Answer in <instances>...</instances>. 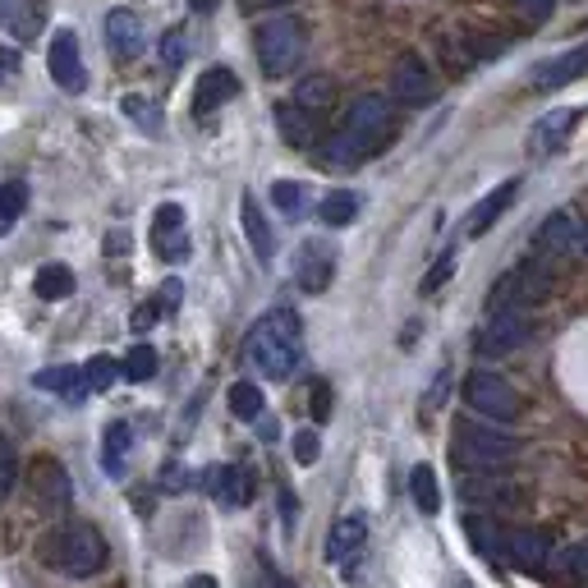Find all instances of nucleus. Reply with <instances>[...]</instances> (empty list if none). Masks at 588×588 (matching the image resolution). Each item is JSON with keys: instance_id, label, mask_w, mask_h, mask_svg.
<instances>
[{"instance_id": "obj_19", "label": "nucleus", "mask_w": 588, "mask_h": 588, "mask_svg": "<svg viewBox=\"0 0 588 588\" xmlns=\"http://www.w3.org/2000/svg\"><path fill=\"white\" fill-rule=\"evenodd\" d=\"M239 97V79H235V70H207L203 79H198V87H194V115H212V111H221L226 102H235Z\"/></svg>"}, {"instance_id": "obj_52", "label": "nucleus", "mask_w": 588, "mask_h": 588, "mask_svg": "<svg viewBox=\"0 0 588 588\" xmlns=\"http://www.w3.org/2000/svg\"><path fill=\"white\" fill-rule=\"evenodd\" d=\"M249 6H281V0H249Z\"/></svg>"}, {"instance_id": "obj_8", "label": "nucleus", "mask_w": 588, "mask_h": 588, "mask_svg": "<svg viewBox=\"0 0 588 588\" xmlns=\"http://www.w3.org/2000/svg\"><path fill=\"white\" fill-rule=\"evenodd\" d=\"M534 249L538 258H588V230L575 212H551L534 235Z\"/></svg>"}, {"instance_id": "obj_38", "label": "nucleus", "mask_w": 588, "mask_h": 588, "mask_svg": "<svg viewBox=\"0 0 588 588\" xmlns=\"http://www.w3.org/2000/svg\"><path fill=\"white\" fill-rule=\"evenodd\" d=\"M125 378L130 382H152V378H157V350H152V345H134L125 354Z\"/></svg>"}, {"instance_id": "obj_40", "label": "nucleus", "mask_w": 588, "mask_h": 588, "mask_svg": "<svg viewBox=\"0 0 588 588\" xmlns=\"http://www.w3.org/2000/svg\"><path fill=\"white\" fill-rule=\"evenodd\" d=\"M451 271H455V254H442L437 267H432V271L423 276V295H437V290L451 281Z\"/></svg>"}, {"instance_id": "obj_33", "label": "nucleus", "mask_w": 588, "mask_h": 588, "mask_svg": "<svg viewBox=\"0 0 588 588\" xmlns=\"http://www.w3.org/2000/svg\"><path fill=\"white\" fill-rule=\"evenodd\" d=\"M464 534H470V543H474L483 556H492V561H497L502 547H506L502 524H492V519H483V515H464Z\"/></svg>"}, {"instance_id": "obj_7", "label": "nucleus", "mask_w": 588, "mask_h": 588, "mask_svg": "<svg viewBox=\"0 0 588 588\" xmlns=\"http://www.w3.org/2000/svg\"><path fill=\"white\" fill-rule=\"evenodd\" d=\"M551 295V271H547V258L543 262H519L515 271H506L497 286H492L487 303H492V313L497 308H534Z\"/></svg>"}, {"instance_id": "obj_9", "label": "nucleus", "mask_w": 588, "mask_h": 588, "mask_svg": "<svg viewBox=\"0 0 588 588\" xmlns=\"http://www.w3.org/2000/svg\"><path fill=\"white\" fill-rule=\"evenodd\" d=\"M529 336H534L529 308H497V313L487 318V327L478 331V354H510Z\"/></svg>"}, {"instance_id": "obj_47", "label": "nucleus", "mask_w": 588, "mask_h": 588, "mask_svg": "<svg viewBox=\"0 0 588 588\" xmlns=\"http://www.w3.org/2000/svg\"><path fill=\"white\" fill-rule=\"evenodd\" d=\"M258 588H295V584H290V579H281L276 570H267V566H262V575H258Z\"/></svg>"}, {"instance_id": "obj_32", "label": "nucleus", "mask_w": 588, "mask_h": 588, "mask_svg": "<svg viewBox=\"0 0 588 588\" xmlns=\"http://www.w3.org/2000/svg\"><path fill=\"white\" fill-rule=\"evenodd\" d=\"M318 216H322V226H331V230L350 226L354 216H359V194H354V189H331V194L318 203Z\"/></svg>"}, {"instance_id": "obj_42", "label": "nucleus", "mask_w": 588, "mask_h": 588, "mask_svg": "<svg viewBox=\"0 0 588 588\" xmlns=\"http://www.w3.org/2000/svg\"><path fill=\"white\" fill-rule=\"evenodd\" d=\"M157 318H162V299H147V303H138V308H134L130 327L143 336V331H152V327H157Z\"/></svg>"}, {"instance_id": "obj_16", "label": "nucleus", "mask_w": 588, "mask_h": 588, "mask_svg": "<svg viewBox=\"0 0 588 588\" xmlns=\"http://www.w3.org/2000/svg\"><path fill=\"white\" fill-rule=\"evenodd\" d=\"M47 0H0V23L6 33L19 38V42H33L42 28H47Z\"/></svg>"}, {"instance_id": "obj_28", "label": "nucleus", "mask_w": 588, "mask_h": 588, "mask_svg": "<svg viewBox=\"0 0 588 588\" xmlns=\"http://www.w3.org/2000/svg\"><path fill=\"white\" fill-rule=\"evenodd\" d=\"M33 290H38V299H47V303L70 299V295H74V271H70L65 262H47V267H38V276H33Z\"/></svg>"}, {"instance_id": "obj_39", "label": "nucleus", "mask_w": 588, "mask_h": 588, "mask_svg": "<svg viewBox=\"0 0 588 588\" xmlns=\"http://www.w3.org/2000/svg\"><path fill=\"white\" fill-rule=\"evenodd\" d=\"M290 446H295V460H299V464H318V455H322V442H318L313 427H299Z\"/></svg>"}, {"instance_id": "obj_36", "label": "nucleus", "mask_w": 588, "mask_h": 588, "mask_svg": "<svg viewBox=\"0 0 588 588\" xmlns=\"http://www.w3.org/2000/svg\"><path fill=\"white\" fill-rule=\"evenodd\" d=\"M28 207V189L14 179V184H0V235H10L19 226V216Z\"/></svg>"}, {"instance_id": "obj_14", "label": "nucleus", "mask_w": 588, "mask_h": 588, "mask_svg": "<svg viewBox=\"0 0 588 588\" xmlns=\"http://www.w3.org/2000/svg\"><path fill=\"white\" fill-rule=\"evenodd\" d=\"M203 483H207V492H212V502L226 506V510L249 506V497H254V474L244 470V464H212Z\"/></svg>"}, {"instance_id": "obj_34", "label": "nucleus", "mask_w": 588, "mask_h": 588, "mask_svg": "<svg viewBox=\"0 0 588 588\" xmlns=\"http://www.w3.org/2000/svg\"><path fill=\"white\" fill-rule=\"evenodd\" d=\"M226 400H230V414L244 419V423H258L262 410H267V395L258 391V382H235Z\"/></svg>"}, {"instance_id": "obj_4", "label": "nucleus", "mask_w": 588, "mask_h": 588, "mask_svg": "<svg viewBox=\"0 0 588 588\" xmlns=\"http://www.w3.org/2000/svg\"><path fill=\"white\" fill-rule=\"evenodd\" d=\"M455 464L460 470H470V474H497L502 464H510L519 455V442L510 437V432L502 427H483V423H455Z\"/></svg>"}, {"instance_id": "obj_12", "label": "nucleus", "mask_w": 588, "mask_h": 588, "mask_svg": "<svg viewBox=\"0 0 588 588\" xmlns=\"http://www.w3.org/2000/svg\"><path fill=\"white\" fill-rule=\"evenodd\" d=\"M33 497H38V506H42L47 515H65V510H70L74 483H70V474H65V464L51 460V455H42V460L33 464Z\"/></svg>"}, {"instance_id": "obj_6", "label": "nucleus", "mask_w": 588, "mask_h": 588, "mask_svg": "<svg viewBox=\"0 0 588 588\" xmlns=\"http://www.w3.org/2000/svg\"><path fill=\"white\" fill-rule=\"evenodd\" d=\"M464 400H470V410L492 419V423H515L519 410H524V400L519 391L502 378V373H487V368H478V373L464 378Z\"/></svg>"}, {"instance_id": "obj_3", "label": "nucleus", "mask_w": 588, "mask_h": 588, "mask_svg": "<svg viewBox=\"0 0 588 588\" xmlns=\"http://www.w3.org/2000/svg\"><path fill=\"white\" fill-rule=\"evenodd\" d=\"M42 556H47V566L60 570V575H70V579H92V575H102L106 570V538L92 529V524L83 519H70V524H60V529L42 543Z\"/></svg>"}, {"instance_id": "obj_21", "label": "nucleus", "mask_w": 588, "mask_h": 588, "mask_svg": "<svg viewBox=\"0 0 588 588\" xmlns=\"http://www.w3.org/2000/svg\"><path fill=\"white\" fill-rule=\"evenodd\" d=\"M239 226H244V239H249V249L258 254V262H271V258H276V235H271V221H267V212L258 207L254 194L239 198Z\"/></svg>"}, {"instance_id": "obj_41", "label": "nucleus", "mask_w": 588, "mask_h": 588, "mask_svg": "<svg viewBox=\"0 0 588 588\" xmlns=\"http://www.w3.org/2000/svg\"><path fill=\"white\" fill-rule=\"evenodd\" d=\"M184 51H189V42H184V33L175 28V33L162 38V65H166V70H179V65H184Z\"/></svg>"}, {"instance_id": "obj_24", "label": "nucleus", "mask_w": 588, "mask_h": 588, "mask_svg": "<svg viewBox=\"0 0 588 588\" xmlns=\"http://www.w3.org/2000/svg\"><path fill=\"white\" fill-rule=\"evenodd\" d=\"M276 130H281L290 147H313L322 134V120L313 111H303L299 102H286V106H276Z\"/></svg>"}, {"instance_id": "obj_44", "label": "nucleus", "mask_w": 588, "mask_h": 588, "mask_svg": "<svg viewBox=\"0 0 588 588\" xmlns=\"http://www.w3.org/2000/svg\"><path fill=\"white\" fill-rule=\"evenodd\" d=\"M561 561H566V570L575 575V584H588V543H579V547H570V551L561 556Z\"/></svg>"}, {"instance_id": "obj_45", "label": "nucleus", "mask_w": 588, "mask_h": 588, "mask_svg": "<svg viewBox=\"0 0 588 588\" xmlns=\"http://www.w3.org/2000/svg\"><path fill=\"white\" fill-rule=\"evenodd\" d=\"M515 6L524 10V19H551L556 0H515Z\"/></svg>"}, {"instance_id": "obj_1", "label": "nucleus", "mask_w": 588, "mask_h": 588, "mask_svg": "<svg viewBox=\"0 0 588 588\" xmlns=\"http://www.w3.org/2000/svg\"><path fill=\"white\" fill-rule=\"evenodd\" d=\"M391 138H395L391 102L378 97V92H363V97H354V106L345 111V125L322 143V162L336 166V171L363 166V162H373Z\"/></svg>"}, {"instance_id": "obj_5", "label": "nucleus", "mask_w": 588, "mask_h": 588, "mask_svg": "<svg viewBox=\"0 0 588 588\" xmlns=\"http://www.w3.org/2000/svg\"><path fill=\"white\" fill-rule=\"evenodd\" d=\"M254 51H258V65L267 79H286L299 70V60L308 51V33L295 14H276V19H262L258 33H254Z\"/></svg>"}, {"instance_id": "obj_43", "label": "nucleus", "mask_w": 588, "mask_h": 588, "mask_svg": "<svg viewBox=\"0 0 588 588\" xmlns=\"http://www.w3.org/2000/svg\"><path fill=\"white\" fill-rule=\"evenodd\" d=\"M14 474H19L14 451H10V442H0V497H10V492H14Z\"/></svg>"}, {"instance_id": "obj_35", "label": "nucleus", "mask_w": 588, "mask_h": 588, "mask_svg": "<svg viewBox=\"0 0 588 588\" xmlns=\"http://www.w3.org/2000/svg\"><path fill=\"white\" fill-rule=\"evenodd\" d=\"M120 106H125V115L134 120V125H138L143 134H152V138H162V106H157V102H147V97H143V92H130V97H125V102H120Z\"/></svg>"}, {"instance_id": "obj_20", "label": "nucleus", "mask_w": 588, "mask_h": 588, "mask_svg": "<svg viewBox=\"0 0 588 588\" xmlns=\"http://www.w3.org/2000/svg\"><path fill=\"white\" fill-rule=\"evenodd\" d=\"M579 74H588V42H584V47H575V51L551 55L547 65H538V70H534V87H543V92H556V87L575 83Z\"/></svg>"}, {"instance_id": "obj_10", "label": "nucleus", "mask_w": 588, "mask_h": 588, "mask_svg": "<svg viewBox=\"0 0 588 588\" xmlns=\"http://www.w3.org/2000/svg\"><path fill=\"white\" fill-rule=\"evenodd\" d=\"M391 97L400 106H432V102H437V79H432V70L423 65L414 51H405V55L395 60V70H391Z\"/></svg>"}, {"instance_id": "obj_2", "label": "nucleus", "mask_w": 588, "mask_h": 588, "mask_svg": "<svg viewBox=\"0 0 588 588\" xmlns=\"http://www.w3.org/2000/svg\"><path fill=\"white\" fill-rule=\"evenodd\" d=\"M244 354H249V363L258 368L262 378L286 382L299 368V359H303V322H299V313H290V308H271L267 318L254 322L249 340H244Z\"/></svg>"}, {"instance_id": "obj_13", "label": "nucleus", "mask_w": 588, "mask_h": 588, "mask_svg": "<svg viewBox=\"0 0 588 588\" xmlns=\"http://www.w3.org/2000/svg\"><path fill=\"white\" fill-rule=\"evenodd\" d=\"M47 70L55 79V87L65 92H83L87 87V70H83V51H79V38L70 28H60L51 38V51H47Z\"/></svg>"}, {"instance_id": "obj_27", "label": "nucleus", "mask_w": 588, "mask_h": 588, "mask_svg": "<svg viewBox=\"0 0 588 588\" xmlns=\"http://www.w3.org/2000/svg\"><path fill=\"white\" fill-rule=\"evenodd\" d=\"M271 203L281 207L286 221H303V216L313 212V189H308V184H299V179H276L271 184Z\"/></svg>"}, {"instance_id": "obj_31", "label": "nucleus", "mask_w": 588, "mask_h": 588, "mask_svg": "<svg viewBox=\"0 0 588 588\" xmlns=\"http://www.w3.org/2000/svg\"><path fill=\"white\" fill-rule=\"evenodd\" d=\"M410 497L423 515H437L442 510V487H437V474H432V464H414L410 470Z\"/></svg>"}, {"instance_id": "obj_23", "label": "nucleus", "mask_w": 588, "mask_h": 588, "mask_svg": "<svg viewBox=\"0 0 588 588\" xmlns=\"http://www.w3.org/2000/svg\"><path fill=\"white\" fill-rule=\"evenodd\" d=\"M368 543V515H340L336 524H331V534H327V561L331 566H340V561H350V556L359 551Z\"/></svg>"}, {"instance_id": "obj_48", "label": "nucleus", "mask_w": 588, "mask_h": 588, "mask_svg": "<svg viewBox=\"0 0 588 588\" xmlns=\"http://www.w3.org/2000/svg\"><path fill=\"white\" fill-rule=\"evenodd\" d=\"M19 70V55L14 51H0V79H10Z\"/></svg>"}, {"instance_id": "obj_25", "label": "nucleus", "mask_w": 588, "mask_h": 588, "mask_svg": "<svg viewBox=\"0 0 588 588\" xmlns=\"http://www.w3.org/2000/svg\"><path fill=\"white\" fill-rule=\"evenodd\" d=\"M506 556L519 570H543L551 556V538L538 529H506Z\"/></svg>"}, {"instance_id": "obj_51", "label": "nucleus", "mask_w": 588, "mask_h": 588, "mask_svg": "<svg viewBox=\"0 0 588 588\" xmlns=\"http://www.w3.org/2000/svg\"><path fill=\"white\" fill-rule=\"evenodd\" d=\"M216 6V0H194V10H212Z\"/></svg>"}, {"instance_id": "obj_22", "label": "nucleus", "mask_w": 588, "mask_h": 588, "mask_svg": "<svg viewBox=\"0 0 588 588\" xmlns=\"http://www.w3.org/2000/svg\"><path fill=\"white\" fill-rule=\"evenodd\" d=\"M575 125H579V111H570V106L547 111L538 125H534V134H529V152L547 157V152H556V147H561V143L575 134Z\"/></svg>"}, {"instance_id": "obj_29", "label": "nucleus", "mask_w": 588, "mask_h": 588, "mask_svg": "<svg viewBox=\"0 0 588 588\" xmlns=\"http://www.w3.org/2000/svg\"><path fill=\"white\" fill-rule=\"evenodd\" d=\"M42 391H55V395H65V400H83L87 395V378H83V368H42V373L33 378Z\"/></svg>"}, {"instance_id": "obj_30", "label": "nucleus", "mask_w": 588, "mask_h": 588, "mask_svg": "<svg viewBox=\"0 0 588 588\" xmlns=\"http://www.w3.org/2000/svg\"><path fill=\"white\" fill-rule=\"evenodd\" d=\"M295 102H299L303 111H313V115L331 111V102H336V79H331V74H308V79L295 87Z\"/></svg>"}, {"instance_id": "obj_15", "label": "nucleus", "mask_w": 588, "mask_h": 588, "mask_svg": "<svg viewBox=\"0 0 588 588\" xmlns=\"http://www.w3.org/2000/svg\"><path fill=\"white\" fill-rule=\"evenodd\" d=\"M331 276H336V254H331V244L322 239H308L299 258H295V281L308 290V295H322L331 286Z\"/></svg>"}, {"instance_id": "obj_17", "label": "nucleus", "mask_w": 588, "mask_h": 588, "mask_svg": "<svg viewBox=\"0 0 588 588\" xmlns=\"http://www.w3.org/2000/svg\"><path fill=\"white\" fill-rule=\"evenodd\" d=\"M515 194H519V179H506V184H497L492 194H483L478 207L470 212V221H464V235H470V239H483L492 226L502 221V212H510Z\"/></svg>"}, {"instance_id": "obj_11", "label": "nucleus", "mask_w": 588, "mask_h": 588, "mask_svg": "<svg viewBox=\"0 0 588 588\" xmlns=\"http://www.w3.org/2000/svg\"><path fill=\"white\" fill-rule=\"evenodd\" d=\"M152 249H157L162 262L189 258V221H184L179 203H162L157 216H152Z\"/></svg>"}, {"instance_id": "obj_53", "label": "nucleus", "mask_w": 588, "mask_h": 588, "mask_svg": "<svg viewBox=\"0 0 588 588\" xmlns=\"http://www.w3.org/2000/svg\"><path fill=\"white\" fill-rule=\"evenodd\" d=\"M455 588H474V584H464V579H455Z\"/></svg>"}, {"instance_id": "obj_49", "label": "nucleus", "mask_w": 588, "mask_h": 588, "mask_svg": "<svg viewBox=\"0 0 588 588\" xmlns=\"http://www.w3.org/2000/svg\"><path fill=\"white\" fill-rule=\"evenodd\" d=\"M125 249H130L125 235H106V254H125Z\"/></svg>"}, {"instance_id": "obj_26", "label": "nucleus", "mask_w": 588, "mask_h": 588, "mask_svg": "<svg viewBox=\"0 0 588 588\" xmlns=\"http://www.w3.org/2000/svg\"><path fill=\"white\" fill-rule=\"evenodd\" d=\"M130 451H134V427H130L125 419L106 423V432H102V470H106L111 478H125Z\"/></svg>"}, {"instance_id": "obj_46", "label": "nucleus", "mask_w": 588, "mask_h": 588, "mask_svg": "<svg viewBox=\"0 0 588 588\" xmlns=\"http://www.w3.org/2000/svg\"><path fill=\"white\" fill-rule=\"evenodd\" d=\"M313 419H318V423L331 419V386H327V382L313 386Z\"/></svg>"}, {"instance_id": "obj_50", "label": "nucleus", "mask_w": 588, "mask_h": 588, "mask_svg": "<svg viewBox=\"0 0 588 588\" xmlns=\"http://www.w3.org/2000/svg\"><path fill=\"white\" fill-rule=\"evenodd\" d=\"M184 588H221V584H216L212 575H194V579H189V584H184Z\"/></svg>"}, {"instance_id": "obj_37", "label": "nucleus", "mask_w": 588, "mask_h": 588, "mask_svg": "<svg viewBox=\"0 0 588 588\" xmlns=\"http://www.w3.org/2000/svg\"><path fill=\"white\" fill-rule=\"evenodd\" d=\"M83 378H87V391H111L115 378H125V363H115L111 354H97L83 363Z\"/></svg>"}, {"instance_id": "obj_18", "label": "nucleus", "mask_w": 588, "mask_h": 588, "mask_svg": "<svg viewBox=\"0 0 588 588\" xmlns=\"http://www.w3.org/2000/svg\"><path fill=\"white\" fill-rule=\"evenodd\" d=\"M106 47H111V55L115 60H138V51H143V19L134 14V10H111L106 14Z\"/></svg>"}]
</instances>
